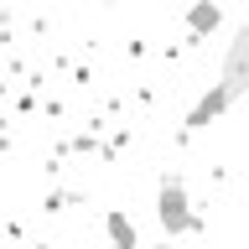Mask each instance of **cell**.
<instances>
[{"instance_id": "cell-1", "label": "cell", "mask_w": 249, "mask_h": 249, "mask_svg": "<svg viewBox=\"0 0 249 249\" xmlns=\"http://www.w3.org/2000/svg\"><path fill=\"white\" fill-rule=\"evenodd\" d=\"M156 223H161L166 239H177V233H197V229H202V218L192 213V202H187L182 177H161V187H156Z\"/></svg>"}, {"instance_id": "cell-2", "label": "cell", "mask_w": 249, "mask_h": 249, "mask_svg": "<svg viewBox=\"0 0 249 249\" xmlns=\"http://www.w3.org/2000/svg\"><path fill=\"white\" fill-rule=\"evenodd\" d=\"M218 89H223V99H229V104H239V99L249 93V21L233 31L229 52H223V68H218Z\"/></svg>"}, {"instance_id": "cell-3", "label": "cell", "mask_w": 249, "mask_h": 249, "mask_svg": "<svg viewBox=\"0 0 249 249\" xmlns=\"http://www.w3.org/2000/svg\"><path fill=\"white\" fill-rule=\"evenodd\" d=\"M229 99H223V89H218V83H208V93H202V99H197V104H192V109H187V130H208V124H213L218 120V114H229Z\"/></svg>"}, {"instance_id": "cell-4", "label": "cell", "mask_w": 249, "mask_h": 249, "mask_svg": "<svg viewBox=\"0 0 249 249\" xmlns=\"http://www.w3.org/2000/svg\"><path fill=\"white\" fill-rule=\"evenodd\" d=\"M218 21H223V11H218L213 0H197V5L187 11V31H192V36H213Z\"/></svg>"}, {"instance_id": "cell-5", "label": "cell", "mask_w": 249, "mask_h": 249, "mask_svg": "<svg viewBox=\"0 0 249 249\" xmlns=\"http://www.w3.org/2000/svg\"><path fill=\"white\" fill-rule=\"evenodd\" d=\"M104 233L114 239V249H140V239H135V223L124 213H104Z\"/></svg>"}]
</instances>
